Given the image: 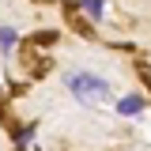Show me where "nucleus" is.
Instances as JSON below:
<instances>
[{"mask_svg": "<svg viewBox=\"0 0 151 151\" xmlns=\"http://www.w3.org/2000/svg\"><path fill=\"white\" fill-rule=\"evenodd\" d=\"M64 87H68L72 98L83 102V106H102V102L110 98V83H106L102 76H94V72H83V68L64 72Z\"/></svg>", "mask_w": 151, "mask_h": 151, "instance_id": "obj_1", "label": "nucleus"}, {"mask_svg": "<svg viewBox=\"0 0 151 151\" xmlns=\"http://www.w3.org/2000/svg\"><path fill=\"white\" fill-rule=\"evenodd\" d=\"M117 113H121V117H136V113H144V98H140V94H125V98L117 102Z\"/></svg>", "mask_w": 151, "mask_h": 151, "instance_id": "obj_2", "label": "nucleus"}, {"mask_svg": "<svg viewBox=\"0 0 151 151\" xmlns=\"http://www.w3.org/2000/svg\"><path fill=\"white\" fill-rule=\"evenodd\" d=\"M34 132H38V125H23V129L15 132V147H19V151H27L30 144H34Z\"/></svg>", "mask_w": 151, "mask_h": 151, "instance_id": "obj_3", "label": "nucleus"}, {"mask_svg": "<svg viewBox=\"0 0 151 151\" xmlns=\"http://www.w3.org/2000/svg\"><path fill=\"white\" fill-rule=\"evenodd\" d=\"M15 45H19V34L12 27H0V53H12Z\"/></svg>", "mask_w": 151, "mask_h": 151, "instance_id": "obj_4", "label": "nucleus"}, {"mask_svg": "<svg viewBox=\"0 0 151 151\" xmlns=\"http://www.w3.org/2000/svg\"><path fill=\"white\" fill-rule=\"evenodd\" d=\"M79 8H83V12H87V15L94 19V23L106 15V0H79Z\"/></svg>", "mask_w": 151, "mask_h": 151, "instance_id": "obj_5", "label": "nucleus"}]
</instances>
